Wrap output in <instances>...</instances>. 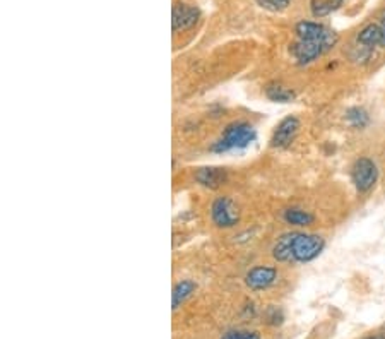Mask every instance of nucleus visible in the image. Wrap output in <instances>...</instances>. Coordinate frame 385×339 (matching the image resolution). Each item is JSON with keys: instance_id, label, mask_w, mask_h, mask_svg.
Segmentation results:
<instances>
[{"instance_id": "obj_1", "label": "nucleus", "mask_w": 385, "mask_h": 339, "mask_svg": "<svg viewBox=\"0 0 385 339\" xmlns=\"http://www.w3.org/2000/svg\"><path fill=\"white\" fill-rule=\"evenodd\" d=\"M295 42L289 45V55L301 67L317 62L339 42L337 33L319 21H300L295 26Z\"/></svg>"}, {"instance_id": "obj_2", "label": "nucleus", "mask_w": 385, "mask_h": 339, "mask_svg": "<svg viewBox=\"0 0 385 339\" xmlns=\"http://www.w3.org/2000/svg\"><path fill=\"white\" fill-rule=\"evenodd\" d=\"M324 236L317 233L288 232L276 238L271 255L281 264H308L324 252Z\"/></svg>"}, {"instance_id": "obj_3", "label": "nucleus", "mask_w": 385, "mask_h": 339, "mask_svg": "<svg viewBox=\"0 0 385 339\" xmlns=\"http://www.w3.org/2000/svg\"><path fill=\"white\" fill-rule=\"evenodd\" d=\"M256 139V127L250 122H245V120H237V122H231L230 125L224 127L220 139L211 146V151L216 153V155H223V153L247 148Z\"/></svg>"}, {"instance_id": "obj_4", "label": "nucleus", "mask_w": 385, "mask_h": 339, "mask_svg": "<svg viewBox=\"0 0 385 339\" xmlns=\"http://www.w3.org/2000/svg\"><path fill=\"white\" fill-rule=\"evenodd\" d=\"M351 182L359 194H368L379 182V166L368 156H359L351 166Z\"/></svg>"}, {"instance_id": "obj_5", "label": "nucleus", "mask_w": 385, "mask_h": 339, "mask_svg": "<svg viewBox=\"0 0 385 339\" xmlns=\"http://www.w3.org/2000/svg\"><path fill=\"white\" fill-rule=\"evenodd\" d=\"M211 221L217 226V228L230 229L235 228L240 221V211L235 200L228 195H220L211 202L209 207Z\"/></svg>"}, {"instance_id": "obj_6", "label": "nucleus", "mask_w": 385, "mask_h": 339, "mask_svg": "<svg viewBox=\"0 0 385 339\" xmlns=\"http://www.w3.org/2000/svg\"><path fill=\"white\" fill-rule=\"evenodd\" d=\"M279 272L274 266L259 264L249 269L245 275V284L252 291H266L278 283Z\"/></svg>"}, {"instance_id": "obj_7", "label": "nucleus", "mask_w": 385, "mask_h": 339, "mask_svg": "<svg viewBox=\"0 0 385 339\" xmlns=\"http://www.w3.org/2000/svg\"><path fill=\"white\" fill-rule=\"evenodd\" d=\"M300 119L295 115H288L276 125L271 136V146L274 149H286L293 144L300 132Z\"/></svg>"}, {"instance_id": "obj_8", "label": "nucleus", "mask_w": 385, "mask_h": 339, "mask_svg": "<svg viewBox=\"0 0 385 339\" xmlns=\"http://www.w3.org/2000/svg\"><path fill=\"white\" fill-rule=\"evenodd\" d=\"M377 46H382V31L380 26L375 23H370L366 26H363L356 35V52L358 55L355 58H361L365 55L366 58L370 57V53L377 49Z\"/></svg>"}, {"instance_id": "obj_9", "label": "nucleus", "mask_w": 385, "mask_h": 339, "mask_svg": "<svg viewBox=\"0 0 385 339\" xmlns=\"http://www.w3.org/2000/svg\"><path fill=\"white\" fill-rule=\"evenodd\" d=\"M201 19V10L199 7L190 3H175L172 12V26L173 31H187L192 29Z\"/></svg>"}, {"instance_id": "obj_10", "label": "nucleus", "mask_w": 385, "mask_h": 339, "mask_svg": "<svg viewBox=\"0 0 385 339\" xmlns=\"http://www.w3.org/2000/svg\"><path fill=\"white\" fill-rule=\"evenodd\" d=\"M194 178L201 187L216 191L228 182V171L226 168H220V166H204V168L195 171Z\"/></svg>"}, {"instance_id": "obj_11", "label": "nucleus", "mask_w": 385, "mask_h": 339, "mask_svg": "<svg viewBox=\"0 0 385 339\" xmlns=\"http://www.w3.org/2000/svg\"><path fill=\"white\" fill-rule=\"evenodd\" d=\"M281 218L286 225L293 226V228H307V226L315 223L314 214H312L310 211L303 209V207H298V206L286 207V209L283 211Z\"/></svg>"}, {"instance_id": "obj_12", "label": "nucleus", "mask_w": 385, "mask_h": 339, "mask_svg": "<svg viewBox=\"0 0 385 339\" xmlns=\"http://www.w3.org/2000/svg\"><path fill=\"white\" fill-rule=\"evenodd\" d=\"M264 94L269 101H274V103H292L296 98L295 89H292L289 86L283 85V82L271 81L264 86Z\"/></svg>"}, {"instance_id": "obj_13", "label": "nucleus", "mask_w": 385, "mask_h": 339, "mask_svg": "<svg viewBox=\"0 0 385 339\" xmlns=\"http://www.w3.org/2000/svg\"><path fill=\"white\" fill-rule=\"evenodd\" d=\"M197 290V283L192 281V279H181L178 281L175 286H173V293H172V305L173 311L180 308L188 298L194 295V291Z\"/></svg>"}, {"instance_id": "obj_14", "label": "nucleus", "mask_w": 385, "mask_h": 339, "mask_svg": "<svg viewBox=\"0 0 385 339\" xmlns=\"http://www.w3.org/2000/svg\"><path fill=\"white\" fill-rule=\"evenodd\" d=\"M344 0H310V12L315 19H324L337 12L343 7Z\"/></svg>"}, {"instance_id": "obj_15", "label": "nucleus", "mask_w": 385, "mask_h": 339, "mask_svg": "<svg viewBox=\"0 0 385 339\" xmlns=\"http://www.w3.org/2000/svg\"><path fill=\"white\" fill-rule=\"evenodd\" d=\"M346 122L351 129L363 130L370 125V113L363 107H351L346 110Z\"/></svg>"}, {"instance_id": "obj_16", "label": "nucleus", "mask_w": 385, "mask_h": 339, "mask_svg": "<svg viewBox=\"0 0 385 339\" xmlns=\"http://www.w3.org/2000/svg\"><path fill=\"white\" fill-rule=\"evenodd\" d=\"M256 2L257 6L269 10V12H283L292 6L293 0H256Z\"/></svg>"}, {"instance_id": "obj_17", "label": "nucleus", "mask_w": 385, "mask_h": 339, "mask_svg": "<svg viewBox=\"0 0 385 339\" xmlns=\"http://www.w3.org/2000/svg\"><path fill=\"white\" fill-rule=\"evenodd\" d=\"M264 319H266L269 326H281L283 320H285V312L279 307H276V305H271L264 313Z\"/></svg>"}, {"instance_id": "obj_18", "label": "nucleus", "mask_w": 385, "mask_h": 339, "mask_svg": "<svg viewBox=\"0 0 385 339\" xmlns=\"http://www.w3.org/2000/svg\"><path fill=\"white\" fill-rule=\"evenodd\" d=\"M221 339H262L257 331L250 329H231L224 333Z\"/></svg>"}, {"instance_id": "obj_19", "label": "nucleus", "mask_w": 385, "mask_h": 339, "mask_svg": "<svg viewBox=\"0 0 385 339\" xmlns=\"http://www.w3.org/2000/svg\"><path fill=\"white\" fill-rule=\"evenodd\" d=\"M380 31H382V49H385V14L382 17V21H380Z\"/></svg>"}, {"instance_id": "obj_20", "label": "nucleus", "mask_w": 385, "mask_h": 339, "mask_svg": "<svg viewBox=\"0 0 385 339\" xmlns=\"http://www.w3.org/2000/svg\"><path fill=\"white\" fill-rule=\"evenodd\" d=\"M365 339H385V336H384V334H373V336H368Z\"/></svg>"}]
</instances>
